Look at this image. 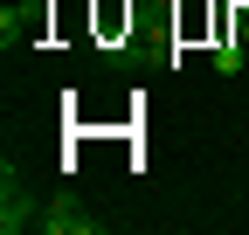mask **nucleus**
Masks as SVG:
<instances>
[{
  "instance_id": "nucleus-1",
  "label": "nucleus",
  "mask_w": 249,
  "mask_h": 235,
  "mask_svg": "<svg viewBox=\"0 0 249 235\" xmlns=\"http://www.w3.org/2000/svg\"><path fill=\"white\" fill-rule=\"evenodd\" d=\"M21 228H42V215H35V194L21 187V173L7 166L0 173V235H21Z\"/></svg>"
},
{
  "instance_id": "nucleus-2",
  "label": "nucleus",
  "mask_w": 249,
  "mask_h": 235,
  "mask_svg": "<svg viewBox=\"0 0 249 235\" xmlns=\"http://www.w3.org/2000/svg\"><path fill=\"white\" fill-rule=\"evenodd\" d=\"M42 228L49 235H97V215H90L76 194H55L49 208H42Z\"/></svg>"
},
{
  "instance_id": "nucleus-3",
  "label": "nucleus",
  "mask_w": 249,
  "mask_h": 235,
  "mask_svg": "<svg viewBox=\"0 0 249 235\" xmlns=\"http://www.w3.org/2000/svg\"><path fill=\"white\" fill-rule=\"evenodd\" d=\"M214 69L235 76V69H242V49H235V42H222V49H214Z\"/></svg>"
}]
</instances>
